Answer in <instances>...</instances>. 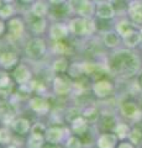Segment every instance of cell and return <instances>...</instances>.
I'll return each instance as SVG.
<instances>
[{"label":"cell","mask_w":142,"mask_h":148,"mask_svg":"<svg viewBox=\"0 0 142 148\" xmlns=\"http://www.w3.org/2000/svg\"><path fill=\"white\" fill-rule=\"evenodd\" d=\"M129 141L132 142L134 145H137L142 141V128L140 126H135L129 133Z\"/></svg>","instance_id":"obj_35"},{"label":"cell","mask_w":142,"mask_h":148,"mask_svg":"<svg viewBox=\"0 0 142 148\" xmlns=\"http://www.w3.org/2000/svg\"><path fill=\"white\" fill-rule=\"evenodd\" d=\"M116 148H135V147H134V143H132V142L122 140L121 142H119V145H117Z\"/></svg>","instance_id":"obj_37"},{"label":"cell","mask_w":142,"mask_h":148,"mask_svg":"<svg viewBox=\"0 0 142 148\" xmlns=\"http://www.w3.org/2000/svg\"><path fill=\"white\" fill-rule=\"evenodd\" d=\"M82 115H83L84 119L90 125L97 123L99 121V117H100V112H99L97 106H88V108H85L83 111H82Z\"/></svg>","instance_id":"obj_24"},{"label":"cell","mask_w":142,"mask_h":148,"mask_svg":"<svg viewBox=\"0 0 142 148\" xmlns=\"http://www.w3.org/2000/svg\"><path fill=\"white\" fill-rule=\"evenodd\" d=\"M71 35L83 38V37L91 36L97 30V25L93 18H84L80 16H75L68 21Z\"/></svg>","instance_id":"obj_2"},{"label":"cell","mask_w":142,"mask_h":148,"mask_svg":"<svg viewBox=\"0 0 142 148\" xmlns=\"http://www.w3.org/2000/svg\"><path fill=\"white\" fill-rule=\"evenodd\" d=\"M95 15L100 20H110V18L115 16V9H114L113 4H110L108 1H100L97 5Z\"/></svg>","instance_id":"obj_17"},{"label":"cell","mask_w":142,"mask_h":148,"mask_svg":"<svg viewBox=\"0 0 142 148\" xmlns=\"http://www.w3.org/2000/svg\"><path fill=\"white\" fill-rule=\"evenodd\" d=\"M69 128L72 133H75L78 136H83L90 130V123L84 119L83 115H79L73 121L69 122Z\"/></svg>","instance_id":"obj_14"},{"label":"cell","mask_w":142,"mask_h":148,"mask_svg":"<svg viewBox=\"0 0 142 148\" xmlns=\"http://www.w3.org/2000/svg\"><path fill=\"white\" fill-rule=\"evenodd\" d=\"M14 132L11 131L10 126L1 125L0 126V146L5 147L8 145H11L14 142Z\"/></svg>","instance_id":"obj_22"},{"label":"cell","mask_w":142,"mask_h":148,"mask_svg":"<svg viewBox=\"0 0 142 148\" xmlns=\"http://www.w3.org/2000/svg\"><path fill=\"white\" fill-rule=\"evenodd\" d=\"M122 40H123V43H125L126 47L134 48V47H136V46L139 45V42L141 41V34L140 32H137V31H135V30H132V31L129 32V34H126L125 36H123Z\"/></svg>","instance_id":"obj_26"},{"label":"cell","mask_w":142,"mask_h":148,"mask_svg":"<svg viewBox=\"0 0 142 148\" xmlns=\"http://www.w3.org/2000/svg\"><path fill=\"white\" fill-rule=\"evenodd\" d=\"M69 64L71 63L66 56H58L51 63V71L56 74V75H58V74H67Z\"/></svg>","instance_id":"obj_18"},{"label":"cell","mask_w":142,"mask_h":148,"mask_svg":"<svg viewBox=\"0 0 142 148\" xmlns=\"http://www.w3.org/2000/svg\"><path fill=\"white\" fill-rule=\"evenodd\" d=\"M130 127L129 125L125 123V122H117L115 125V127H114L113 132L115 133V135L119 137V140H125V138L129 137V133H130Z\"/></svg>","instance_id":"obj_30"},{"label":"cell","mask_w":142,"mask_h":148,"mask_svg":"<svg viewBox=\"0 0 142 148\" xmlns=\"http://www.w3.org/2000/svg\"><path fill=\"white\" fill-rule=\"evenodd\" d=\"M47 49H48V46L43 37L35 36L25 43L24 53H25V57L29 58L30 61H41L42 58L46 57Z\"/></svg>","instance_id":"obj_3"},{"label":"cell","mask_w":142,"mask_h":148,"mask_svg":"<svg viewBox=\"0 0 142 148\" xmlns=\"http://www.w3.org/2000/svg\"><path fill=\"white\" fill-rule=\"evenodd\" d=\"M11 131L15 136L20 137H27L30 135L31 127H32V122L31 120L26 116H16L12 119V121L9 123Z\"/></svg>","instance_id":"obj_11"},{"label":"cell","mask_w":142,"mask_h":148,"mask_svg":"<svg viewBox=\"0 0 142 148\" xmlns=\"http://www.w3.org/2000/svg\"><path fill=\"white\" fill-rule=\"evenodd\" d=\"M74 89V83L67 74H58L53 78L51 83V90L58 98L68 96Z\"/></svg>","instance_id":"obj_8"},{"label":"cell","mask_w":142,"mask_h":148,"mask_svg":"<svg viewBox=\"0 0 142 148\" xmlns=\"http://www.w3.org/2000/svg\"><path fill=\"white\" fill-rule=\"evenodd\" d=\"M53 49L56 54L58 56H68V53H71L72 51V46L67 42V40L63 41H58V42H53Z\"/></svg>","instance_id":"obj_28"},{"label":"cell","mask_w":142,"mask_h":148,"mask_svg":"<svg viewBox=\"0 0 142 148\" xmlns=\"http://www.w3.org/2000/svg\"><path fill=\"white\" fill-rule=\"evenodd\" d=\"M109 69L122 77H131L140 67L139 58L130 51H119L109 59Z\"/></svg>","instance_id":"obj_1"},{"label":"cell","mask_w":142,"mask_h":148,"mask_svg":"<svg viewBox=\"0 0 142 148\" xmlns=\"http://www.w3.org/2000/svg\"><path fill=\"white\" fill-rule=\"evenodd\" d=\"M72 133L69 126L64 125H51L47 127V131L45 133L46 143L49 145H64L66 140Z\"/></svg>","instance_id":"obj_5"},{"label":"cell","mask_w":142,"mask_h":148,"mask_svg":"<svg viewBox=\"0 0 142 148\" xmlns=\"http://www.w3.org/2000/svg\"><path fill=\"white\" fill-rule=\"evenodd\" d=\"M4 148H21V147H19L17 145H15V143H11V145H8V146H5Z\"/></svg>","instance_id":"obj_41"},{"label":"cell","mask_w":142,"mask_h":148,"mask_svg":"<svg viewBox=\"0 0 142 148\" xmlns=\"http://www.w3.org/2000/svg\"><path fill=\"white\" fill-rule=\"evenodd\" d=\"M30 12L31 15H34L36 17H46L47 14L49 12L48 1H46V0H36L34 5L30 9Z\"/></svg>","instance_id":"obj_20"},{"label":"cell","mask_w":142,"mask_h":148,"mask_svg":"<svg viewBox=\"0 0 142 148\" xmlns=\"http://www.w3.org/2000/svg\"><path fill=\"white\" fill-rule=\"evenodd\" d=\"M129 12L135 24L142 25V3H134L129 8Z\"/></svg>","instance_id":"obj_27"},{"label":"cell","mask_w":142,"mask_h":148,"mask_svg":"<svg viewBox=\"0 0 142 148\" xmlns=\"http://www.w3.org/2000/svg\"><path fill=\"white\" fill-rule=\"evenodd\" d=\"M27 108L35 115H37L40 117H43V116L49 115L52 105L46 96L41 94H35V95H31L29 100H27Z\"/></svg>","instance_id":"obj_7"},{"label":"cell","mask_w":142,"mask_h":148,"mask_svg":"<svg viewBox=\"0 0 142 148\" xmlns=\"http://www.w3.org/2000/svg\"><path fill=\"white\" fill-rule=\"evenodd\" d=\"M6 32V24L4 22V20L0 18V36H3Z\"/></svg>","instance_id":"obj_38"},{"label":"cell","mask_w":142,"mask_h":148,"mask_svg":"<svg viewBox=\"0 0 142 148\" xmlns=\"http://www.w3.org/2000/svg\"><path fill=\"white\" fill-rule=\"evenodd\" d=\"M69 35H71L69 27H68V24H66V22L56 21L48 27V36L53 42L67 40Z\"/></svg>","instance_id":"obj_12"},{"label":"cell","mask_w":142,"mask_h":148,"mask_svg":"<svg viewBox=\"0 0 142 148\" xmlns=\"http://www.w3.org/2000/svg\"><path fill=\"white\" fill-rule=\"evenodd\" d=\"M15 15V8L11 5V3H6L5 5L0 8V18L1 20H10Z\"/></svg>","instance_id":"obj_32"},{"label":"cell","mask_w":142,"mask_h":148,"mask_svg":"<svg viewBox=\"0 0 142 148\" xmlns=\"http://www.w3.org/2000/svg\"><path fill=\"white\" fill-rule=\"evenodd\" d=\"M119 145V137L113 131H104L95 140L97 148H116Z\"/></svg>","instance_id":"obj_13"},{"label":"cell","mask_w":142,"mask_h":148,"mask_svg":"<svg viewBox=\"0 0 142 148\" xmlns=\"http://www.w3.org/2000/svg\"><path fill=\"white\" fill-rule=\"evenodd\" d=\"M47 18L46 17H36L32 15V18L29 21V30L35 36H41L47 31Z\"/></svg>","instance_id":"obj_15"},{"label":"cell","mask_w":142,"mask_h":148,"mask_svg":"<svg viewBox=\"0 0 142 148\" xmlns=\"http://www.w3.org/2000/svg\"><path fill=\"white\" fill-rule=\"evenodd\" d=\"M120 112L122 114L123 117L132 120L137 117L140 110L139 106H137V103H135L134 100H125L120 104Z\"/></svg>","instance_id":"obj_16"},{"label":"cell","mask_w":142,"mask_h":148,"mask_svg":"<svg viewBox=\"0 0 142 148\" xmlns=\"http://www.w3.org/2000/svg\"><path fill=\"white\" fill-rule=\"evenodd\" d=\"M6 32L8 38L11 41H17L21 37H24L26 32V22L20 16H14L10 20H8L6 24Z\"/></svg>","instance_id":"obj_9"},{"label":"cell","mask_w":142,"mask_h":148,"mask_svg":"<svg viewBox=\"0 0 142 148\" xmlns=\"http://www.w3.org/2000/svg\"><path fill=\"white\" fill-rule=\"evenodd\" d=\"M139 84L142 86V74H141V75H140V78H139Z\"/></svg>","instance_id":"obj_43"},{"label":"cell","mask_w":142,"mask_h":148,"mask_svg":"<svg viewBox=\"0 0 142 148\" xmlns=\"http://www.w3.org/2000/svg\"><path fill=\"white\" fill-rule=\"evenodd\" d=\"M3 1H4V0H0V8H1V6L4 5V4H3Z\"/></svg>","instance_id":"obj_44"},{"label":"cell","mask_w":142,"mask_h":148,"mask_svg":"<svg viewBox=\"0 0 142 148\" xmlns=\"http://www.w3.org/2000/svg\"><path fill=\"white\" fill-rule=\"evenodd\" d=\"M91 92L94 94L95 98H98L100 100H104L109 98L110 95L114 94L115 91V85L113 82H110L106 78H102V79L95 80L90 86Z\"/></svg>","instance_id":"obj_10"},{"label":"cell","mask_w":142,"mask_h":148,"mask_svg":"<svg viewBox=\"0 0 142 148\" xmlns=\"http://www.w3.org/2000/svg\"><path fill=\"white\" fill-rule=\"evenodd\" d=\"M67 75L71 78V79H79L83 75H85V71H84V63L80 62H73L69 64L67 71Z\"/></svg>","instance_id":"obj_21"},{"label":"cell","mask_w":142,"mask_h":148,"mask_svg":"<svg viewBox=\"0 0 142 148\" xmlns=\"http://www.w3.org/2000/svg\"><path fill=\"white\" fill-rule=\"evenodd\" d=\"M119 34L114 31H106L103 36V43L105 47L108 48H115L119 46V42H120V38H119Z\"/></svg>","instance_id":"obj_23"},{"label":"cell","mask_w":142,"mask_h":148,"mask_svg":"<svg viewBox=\"0 0 142 148\" xmlns=\"http://www.w3.org/2000/svg\"><path fill=\"white\" fill-rule=\"evenodd\" d=\"M22 3H25V4H30V3H35L36 0H21Z\"/></svg>","instance_id":"obj_42"},{"label":"cell","mask_w":142,"mask_h":148,"mask_svg":"<svg viewBox=\"0 0 142 148\" xmlns=\"http://www.w3.org/2000/svg\"><path fill=\"white\" fill-rule=\"evenodd\" d=\"M49 4H52V5H61V4H64L67 0H48Z\"/></svg>","instance_id":"obj_39"},{"label":"cell","mask_w":142,"mask_h":148,"mask_svg":"<svg viewBox=\"0 0 142 148\" xmlns=\"http://www.w3.org/2000/svg\"><path fill=\"white\" fill-rule=\"evenodd\" d=\"M48 125H45L42 121H36L32 123V127H31L30 133L31 135H36V136H42L45 137V133L47 131Z\"/></svg>","instance_id":"obj_34"},{"label":"cell","mask_w":142,"mask_h":148,"mask_svg":"<svg viewBox=\"0 0 142 148\" xmlns=\"http://www.w3.org/2000/svg\"><path fill=\"white\" fill-rule=\"evenodd\" d=\"M97 11V5H94V3L91 0H85L82 5L77 9V16L84 17V18H91L93 15H95Z\"/></svg>","instance_id":"obj_19"},{"label":"cell","mask_w":142,"mask_h":148,"mask_svg":"<svg viewBox=\"0 0 142 148\" xmlns=\"http://www.w3.org/2000/svg\"><path fill=\"white\" fill-rule=\"evenodd\" d=\"M11 99V92L8 89H0V108L5 106L10 103Z\"/></svg>","instance_id":"obj_36"},{"label":"cell","mask_w":142,"mask_h":148,"mask_svg":"<svg viewBox=\"0 0 142 148\" xmlns=\"http://www.w3.org/2000/svg\"><path fill=\"white\" fill-rule=\"evenodd\" d=\"M14 84L19 88L29 86L34 80V72L29 64L20 62L17 66L10 72Z\"/></svg>","instance_id":"obj_4"},{"label":"cell","mask_w":142,"mask_h":148,"mask_svg":"<svg viewBox=\"0 0 142 148\" xmlns=\"http://www.w3.org/2000/svg\"><path fill=\"white\" fill-rule=\"evenodd\" d=\"M0 148H4V147H3V146H0Z\"/></svg>","instance_id":"obj_47"},{"label":"cell","mask_w":142,"mask_h":148,"mask_svg":"<svg viewBox=\"0 0 142 148\" xmlns=\"http://www.w3.org/2000/svg\"><path fill=\"white\" fill-rule=\"evenodd\" d=\"M115 29H116V31H117V34L120 35L121 37H123L126 34H129L130 31L134 30V27H132V25H131L130 21H127V20H120V21H119L117 24H116Z\"/></svg>","instance_id":"obj_33"},{"label":"cell","mask_w":142,"mask_h":148,"mask_svg":"<svg viewBox=\"0 0 142 148\" xmlns=\"http://www.w3.org/2000/svg\"><path fill=\"white\" fill-rule=\"evenodd\" d=\"M64 148H84V142L80 136L75 133H71L64 142Z\"/></svg>","instance_id":"obj_29"},{"label":"cell","mask_w":142,"mask_h":148,"mask_svg":"<svg viewBox=\"0 0 142 148\" xmlns=\"http://www.w3.org/2000/svg\"><path fill=\"white\" fill-rule=\"evenodd\" d=\"M43 148H64V146H62V145H49V143H46V146Z\"/></svg>","instance_id":"obj_40"},{"label":"cell","mask_w":142,"mask_h":148,"mask_svg":"<svg viewBox=\"0 0 142 148\" xmlns=\"http://www.w3.org/2000/svg\"><path fill=\"white\" fill-rule=\"evenodd\" d=\"M46 146V140L42 136L30 135L26 137L25 141V148H43Z\"/></svg>","instance_id":"obj_25"},{"label":"cell","mask_w":142,"mask_h":148,"mask_svg":"<svg viewBox=\"0 0 142 148\" xmlns=\"http://www.w3.org/2000/svg\"><path fill=\"white\" fill-rule=\"evenodd\" d=\"M12 85H15V84H14L12 78L10 74H9V72L4 71V69H0V89L10 90V88Z\"/></svg>","instance_id":"obj_31"},{"label":"cell","mask_w":142,"mask_h":148,"mask_svg":"<svg viewBox=\"0 0 142 148\" xmlns=\"http://www.w3.org/2000/svg\"><path fill=\"white\" fill-rule=\"evenodd\" d=\"M4 1H5V3H11L12 0H4Z\"/></svg>","instance_id":"obj_45"},{"label":"cell","mask_w":142,"mask_h":148,"mask_svg":"<svg viewBox=\"0 0 142 148\" xmlns=\"http://www.w3.org/2000/svg\"><path fill=\"white\" fill-rule=\"evenodd\" d=\"M10 43L0 45V69L11 72L20 63V56L16 49L9 47Z\"/></svg>","instance_id":"obj_6"},{"label":"cell","mask_w":142,"mask_h":148,"mask_svg":"<svg viewBox=\"0 0 142 148\" xmlns=\"http://www.w3.org/2000/svg\"><path fill=\"white\" fill-rule=\"evenodd\" d=\"M141 40H142V32H141Z\"/></svg>","instance_id":"obj_46"}]
</instances>
